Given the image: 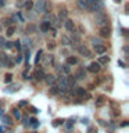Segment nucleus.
<instances>
[{"label":"nucleus","instance_id":"obj_1","mask_svg":"<svg viewBox=\"0 0 129 133\" xmlns=\"http://www.w3.org/2000/svg\"><path fill=\"white\" fill-rule=\"evenodd\" d=\"M107 22H108L107 14H104V12L99 11L97 14H96V17H94V24L97 25V26H104V25H107Z\"/></svg>","mask_w":129,"mask_h":133},{"label":"nucleus","instance_id":"obj_2","mask_svg":"<svg viewBox=\"0 0 129 133\" xmlns=\"http://www.w3.org/2000/svg\"><path fill=\"white\" fill-rule=\"evenodd\" d=\"M103 7H104L103 0H96V2H90V3H89L87 11H89V12H96V11H97V12H99Z\"/></svg>","mask_w":129,"mask_h":133},{"label":"nucleus","instance_id":"obj_3","mask_svg":"<svg viewBox=\"0 0 129 133\" xmlns=\"http://www.w3.org/2000/svg\"><path fill=\"white\" fill-rule=\"evenodd\" d=\"M35 11L46 12L47 11V2H46V0H37V2L35 3Z\"/></svg>","mask_w":129,"mask_h":133},{"label":"nucleus","instance_id":"obj_4","mask_svg":"<svg viewBox=\"0 0 129 133\" xmlns=\"http://www.w3.org/2000/svg\"><path fill=\"white\" fill-rule=\"evenodd\" d=\"M100 68H101V66H100V64L97 61H93V62H90V65L87 66V69H89V72H92V74H97L99 71H100Z\"/></svg>","mask_w":129,"mask_h":133},{"label":"nucleus","instance_id":"obj_5","mask_svg":"<svg viewBox=\"0 0 129 133\" xmlns=\"http://www.w3.org/2000/svg\"><path fill=\"white\" fill-rule=\"evenodd\" d=\"M93 49H94V53H96V54H100V56L107 51V47H106V46H104L103 43H101V44H96V46H93Z\"/></svg>","mask_w":129,"mask_h":133},{"label":"nucleus","instance_id":"obj_6","mask_svg":"<svg viewBox=\"0 0 129 133\" xmlns=\"http://www.w3.org/2000/svg\"><path fill=\"white\" fill-rule=\"evenodd\" d=\"M64 26H65V29H67L68 32H74L75 24H74V21H72V19H68V18H67V19L64 21Z\"/></svg>","mask_w":129,"mask_h":133},{"label":"nucleus","instance_id":"obj_7","mask_svg":"<svg viewBox=\"0 0 129 133\" xmlns=\"http://www.w3.org/2000/svg\"><path fill=\"white\" fill-rule=\"evenodd\" d=\"M111 33V29L107 26V25H104V26H100V36L101 37H108Z\"/></svg>","mask_w":129,"mask_h":133},{"label":"nucleus","instance_id":"obj_8","mask_svg":"<svg viewBox=\"0 0 129 133\" xmlns=\"http://www.w3.org/2000/svg\"><path fill=\"white\" fill-rule=\"evenodd\" d=\"M78 51L81 53L83 57H92V53H90V50L87 49V47H85V46H79V47H78Z\"/></svg>","mask_w":129,"mask_h":133},{"label":"nucleus","instance_id":"obj_9","mask_svg":"<svg viewBox=\"0 0 129 133\" xmlns=\"http://www.w3.org/2000/svg\"><path fill=\"white\" fill-rule=\"evenodd\" d=\"M74 94H75V96H78V97H81V98L87 97V93H86V90L83 89V87H76V90L74 91Z\"/></svg>","mask_w":129,"mask_h":133},{"label":"nucleus","instance_id":"obj_10","mask_svg":"<svg viewBox=\"0 0 129 133\" xmlns=\"http://www.w3.org/2000/svg\"><path fill=\"white\" fill-rule=\"evenodd\" d=\"M89 0H78V7L79 8H81V10H83V11H85V10H87V7H89Z\"/></svg>","mask_w":129,"mask_h":133},{"label":"nucleus","instance_id":"obj_11","mask_svg":"<svg viewBox=\"0 0 129 133\" xmlns=\"http://www.w3.org/2000/svg\"><path fill=\"white\" fill-rule=\"evenodd\" d=\"M43 79H44V82L47 83L49 86H51V85H56V78H54L53 75H46V76H44Z\"/></svg>","mask_w":129,"mask_h":133},{"label":"nucleus","instance_id":"obj_12","mask_svg":"<svg viewBox=\"0 0 129 133\" xmlns=\"http://www.w3.org/2000/svg\"><path fill=\"white\" fill-rule=\"evenodd\" d=\"M40 29L43 32H49L50 29H51V22H47V21H43V22L40 24Z\"/></svg>","mask_w":129,"mask_h":133},{"label":"nucleus","instance_id":"obj_13","mask_svg":"<svg viewBox=\"0 0 129 133\" xmlns=\"http://www.w3.org/2000/svg\"><path fill=\"white\" fill-rule=\"evenodd\" d=\"M67 17H68L67 10H61L60 12H58V22H64V21L67 19Z\"/></svg>","mask_w":129,"mask_h":133},{"label":"nucleus","instance_id":"obj_14","mask_svg":"<svg viewBox=\"0 0 129 133\" xmlns=\"http://www.w3.org/2000/svg\"><path fill=\"white\" fill-rule=\"evenodd\" d=\"M75 78H76V79H85V78H86L85 69H83V68H79L78 72H76V75H75Z\"/></svg>","mask_w":129,"mask_h":133},{"label":"nucleus","instance_id":"obj_15","mask_svg":"<svg viewBox=\"0 0 129 133\" xmlns=\"http://www.w3.org/2000/svg\"><path fill=\"white\" fill-rule=\"evenodd\" d=\"M99 64L101 65V64H108L110 62V57H107V56H100V58H99Z\"/></svg>","mask_w":129,"mask_h":133},{"label":"nucleus","instance_id":"obj_16","mask_svg":"<svg viewBox=\"0 0 129 133\" xmlns=\"http://www.w3.org/2000/svg\"><path fill=\"white\" fill-rule=\"evenodd\" d=\"M76 62H78L76 57H68V58H67V64H68V65H75Z\"/></svg>","mask_w":129,"mask_h":133},{"label":"nucleus","instance_id":"obj_17","mask_svg":"<svg viewBox=\"0 0 129 133\" xmlns=\"http://www.w3.org/2000/svg\"><path fill=\"white\" fill-rule=\"evenodd\" d=\"M15 33V26H8L7 31H6V35L7 36H12Z\"/></svg>","mask_w":129,"mask_h":133},{"label":"nucleus","instance_id":"obj_18","mask_svg":"<svg viewBox=\"0 0 129 133\" xmlns=\"http://www.w3.org/2000/svg\"><path fill=\"white\" fill-rule=\"evenodd\" d=\"M58 87H57V85H51V89H50V94H57L58 93Z\"/></svg>","mask_w":129,"mask_h":133},{"label":"nucleus","instance_id":"obj_19","mask_svg":"<svg viewBox=\"0 0 129 133\" xmlns=\"http://www.w3.org/2000/svg\"><path fill=\"white\" fill-rule=\"evenodd\" d=\"M35 76H36V79H43V76H44V74H43V71H36V74H35Z\"/></svg>","mask_w":129,"mask_h":133},{"label":"nucleus","instance_id":"obj_20","mask_svg":"<svg viewBox=\"0 0 129 133\" xmlns=\"http://www.w3.org/2000/svg\"><path fill=\"white\" fill-rule=\"evenodd\" d=\"M61 42H62V43H64L65 46H68V44H71V40L68 39V37H67V36H62V39H61Z\"/></svg>","mask_w":129,"mask_h":133},{"label":"nucleus","instance_id":"obj_21","mask_svg":"<svg viewBox=\"0 0 129 133\" xmlns=\"http://www.w3.org/2000/svg\"><path fill=\"white\" fill-rule=\"evenodd\" d=\"M3 121H4V123H7V125H12V119L10 118V116H4Z\"/></svg>","mask_w":129,"mask_h":133},{"label":"nucleus","instance_id":"obj_22","mask_svg":"<svg viewBox=\"0 0 129 133\" xmlns=\"http://www.w3.org/2000/svg\"><path fill=\"white\" fill-rule=\"evenodd\" d=\"M72 42L74 43H79V36H78V33H72Z\"/></svg>","mask_w":129,"mask_h":133},{"label":"nucleus","instance_id":"obj_23","mask_svg":"<svg viewBox=\"0 0 129 133\" xmlns=\"http://www.w3.org/2000/svg\"><path fill=\"white\" fill-rule=\"evenodd\" d=\"M12 111H14V116H15V119H21V114H20V111L18 110H17V108H14V110H12Z\"/></svg>","mask_w":129,"mask_h":133},{"label":"nucleus","instance_id":"obj_24","mask_svg":"<svg viewBox=\"0 0 129 133\" xmlns=\"http://www.w3.org/2000/svg\"><path fill=\"white\" fill-rule=\"evenodd\" d=\"M92 43H93V46H96V44H101V40L100 39H94V37H92Z\"/></svg>","mask_w":129,"mask_h":133},{"label":"nucleus","instance_id":"obj_25","mask_svg":"<svg viewBox=\"0 0 129 133\" xmlns=\"http://www.w3.org/2000/svg\"><path fill=\"white\" fill-rule=\"evenodd\" d=\"M62 69H64V72H65V74H69V72H71V68H69V65H68V64L62 65Z\"/></svg>","mask_w":129,"mask_h":133},{"label":"nucleus","instance_id":"obj_26","mask_svg":"<svg viewBox=\"0 0 129 133\" xmlns=\"http://www.w3.org/2000/svg\"><path fill=\"white\" fill-rule=\"evenodd\" d=\"M62 123H64V121H62V119H56V121H54V126H60V125H62Z\"/></svg>","mask_w":129,"mask_h":133},{"label":"nucleus","instance_id":"obj_27","mask_svg":"<svg viewBox=\"0 0 129 133\" xmlns=\"http://www.w3.org/2000/svg\"><path fill=\"white\" fill-rule=\"evenodd\" d=\"M4 78H6V79H4V82H11V78H12V75L11 74H8V75H6V76H4Z\"/></svg>","mask_w":129,"mask_h":133},{"label":"nucleus","instance_id":"obj_28","mask_svg":"<svg viewBox=\"0 0 129 133\" xmlns=\"http://www.w3.org/2000/svg\"><path fill=\"white\" fill-rule=\"evenodd\" d=\"M4 47H6V49H8V50H10V49H12V43H11V42H7V43H6V44H4Z\"/></svg>","mask_w":129,"mask_h":133},{"label":"nucleus","instance_id":"obj_29","mask_svg":"<svg viewBox=\"0 0 129 133\" xmlns=\"http://www.w3.org/2000/svg\"><path fill=\"white\" fill-rule=\"evenodd\" d=\"M32 6H33V4H32V2H28L27 4H25V7H27V10H31V8H32Z\"/></svg>","mask_w":129,"mask_h":133},{"label":"nucleus","instance_id":"obj_30","mask_svg":"<svg viewBox=\"0 0 129 133\" xmlns=\"http://www.w3.org/2000/svg\"><path fill=\"white\" fill-rule=\"evenodd\" d=\"M12 44H15V47L18 49V50H21V42H20V40H17L15 43H12Z\"/></svg>","mask_w":129,"mask_h":133},{"label":"nucleus","instance_id":"obj_31","mask_svg":"<svg viewBox=\"0 0 129 133\" xmlns=\"http://www.w3.org/2000/svg\"><path fill=\"white\" fill-rule=\"evenodd\" d=\"M4 44H6V39H4V37H0V46L4 47Z\"/></svg>","mask_w":129,"mask_h":133},{"label":"nucleus","instance_id":"obj_32","mask_svg":"<svg viewBox=\"0 0 129 133\" xmlns=\"http://www.w3.org/2000/svg\"><path fill=\"white\" fill-rule=\"evenodd\" d=\"M31 123L33 125V126H37V119H36V118H32V119H31Z\"/></svg>","mask_w":129,"mask_h":133},{"label":"nucleus","instance_id":"obj_33","mask_svg":"<svg viewBox=\"0 0 129 133\" xmlns=\"http://www.w3.org/2000/svg\"><path fill=\"white\" fill-rule=\"evenodd\" d=\"M17 62H21V61H22V57H21L20 56V54H18V57H17V60H15Z\"/></svg>","mask_w":129,"mask_h":133},{"label":"nucleus","instance_id":"obj_34","mask_svg":"<svg viewBox=\"0 0 129 133\" xmlns=\"http://www.w3.org/2000/svg\"><path fill=\"white\" fill-rule=\"evenodd\" d=\"M2 132H3V129H2V128H0V133H2Z\"/></svg>","mask_w":129,"mask_h":133},{"label":"nucleus","instance_id":"obj_35","mask_svg":"<svg viewBox=\"0 0 129 133\" xmlns=\"http://www.w3.org/2000/svg\"><path fill=\"white\" fill-rule=\"evenodd\" d=\"M89 2H96V0H89Z\"/></svg>","mask_w":129,"mask_h":133},{"label":"nucleus","instance_id":"obj_36","mask_svg":"<svg viewBox=\"0 0 129 133\" xmlns=\"http://www.w3.org/2000/svg\"><path fill=\"white\" fill-rule=\"evenodd\" d=\"M0 32H2V26H0Z\"/></svg>","mask_w":129,"mask_h":133}]
</instances>
